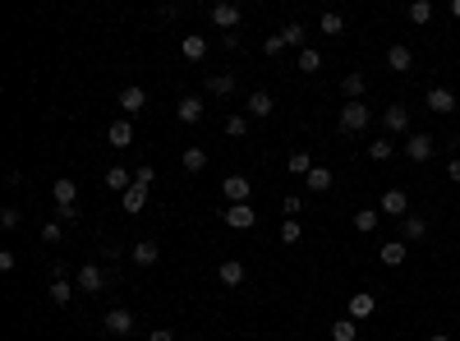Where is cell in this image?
I'll list each match as a JSON object with an SVG mask.
<instances>
[{
	"instance_id": "cell-1",
	"label": "cell",
	"mask_w": 460,
	"mask_h": 341,
	"mask_svg": "<svg viewBox=\"0 0 460 341\" xmlns=\"http://www.w3.org/2000/svg\"><path fill=\"white\" fill-rule=\"evenodd\" d=\"M368 120H373V116H368V106H364V102H345V106H340V134H364V130H368Z\"/></svg>"
},
{
	"instance_id": "cell-2",
	"label": "cell",
	"mask_w": 460,
	"mask_h": 341,
	"mask_svg": "<svg viewBox=\"0 0 460 341\" xmlns=\"http://www.w3.org/2000/svg\"><path fill=\"white\" fill-rule=\"evenodd\" d=\"M378 212H382V217L405 221V217H410V194H405V189H387L382 203H378Z\"/></svg>"
},
{
	"instance_id": "cell-3",
	"label": "cell",
	"mask_w": 460,
	"mask_h": 341,
	"mask_svg": "<svg viewBox=\"0 0 460 341\" xmlns=\"http://www.w3.org/2000/svg\"><path fill=\"white\" fill-rule=\"evenodd\" d=\"M433 153H438V148H433L428 134H410V139H405V157H410V162L424 166V162H433Z\"/></svg>"
},
{
	"instance_id": "cell-4",
	"label": "cell",
	"mask_w": 460,
	"mask_h": 341,
	"mask_svg": "<svg viewBox=\"0 0 460 341\" xmlns=\"http://www.w3.org/2000/svg\"><path fill=\"white\" fill-rule=\"evenodd\" d=\"M253 221H258V217H253L249 203H230V208H226V226H230V231H253Z\"/></svg>"
},
{
	"instance_id": "cell-5",
	"label": "cell",
	"mask_w": 460,
	"mask_h": 341,
	"mask_svg": "<svg viewBox=\"0 0 460 341\" xmlns=\"http://www.w3.org/2000/svg\"><path fill=\"white\" fill-rule=\"evenodd\" d=\"M382 130H387V134H410V111L401 106V102L382 111Z\"/></svg>"
},
{
	"instance_id": "cell-6",
	"label": "cell",
	"mask_w": 460,
	"mask_h": 341,
	"mask_svg": "<svg viewBox=\"0 0 460 341\" xmlns=\"http://www.w3.org/2000/svg\"><path fill=\"white\" fill-rule=\"evenodd\" d=\"M212 23H217V28H240V5H230V0H217V5H212Z\"/></svg>"
},
{
	"instance_id": "cell-7",
	"label": "cell",
	"mask_w": 460,
	"mask_h": 341,
	"mask_svg": "<svg viewBox=\"0 0 460 341\" xmlns=\"http://www.w3.org/2000/svg\"><path fill=\"white\" fill-rule=\"evenodd\" d=\"M101 328H106L110 337H129V332H134V314H129V309H110Z\"/></svg>"
},
{
	"instance_id": "cell-8",
	"label": "cell",
	"mask_w": 460,
	"mask_h": 341,
	"mask_svg": "<svg viewBox=\"0 0 460 341\" xmlns=\"http://www.w3.org/2000/svg\"><path fill=\"white\" fill-rule=\"evenodd\" d=\"M101 286H106V272H101L97 263H83V267H78V291H88V295H97Z\"/></svg>"
},
{
	"instance_id": "cell-9",
	"label": "cell",
	"mask_w": 460,
	"mask_h": 341,
	"mask_svg": "<svg viewBox=\"0 0 460 341\" xmlns=\"http://www.w3.org/2000/svg\"><path fill=\"white\" fill-rule=\"evenodd\" d=\"M221 194H226V203H249V176H226Z\"/></svg>"
},
{
	"instance_id": "cell-10",
	"label": "cell",
	"mask_w": 460,
	"mask_h": 341,
	"mask_svg": "<svg viewBox=\"0 0 460 341\" xmlns=\"http://www.w3.org/2000/svg\"><path fill=\"white\" fill-rule=\"evenodd\" d=\"M428 111H433V116H451V111H456V92L451 88H428Z\"/></svg>"
},
{
	"instance_id": "cell-11",
	"label": "cell",
	"mask_w": 460,
	"mask_h": 341,
	"mask_svg": "<svg viewBox=\"0 0 460 341\" xmlns=\"http://www.w3.org/2000/svg\"><path fill=\"white\" fill-rule=\"evenodd\" d=\"M143 106H148V92H143L138 83H129V88H120V111H124V116H138Z\"/></svg>"
},
{
	"instance_id": "cell-12",
	"label": "cell",
	"mask_w": 460,
	"mask_h": 341,
	"mask_svg": "<svg viewBox=\"0 0 460 341\" xmlns=\"http://www.w3.org/2000/svg\"><path fill=\"white\" fill-rule=\"evenodd\" d=\"M272 106H276V97H272L267 88H253V92H249V116H253V120L272 116Z\"/></svg>"
},
{
	"instance_id": "cell-13",
	"label": "cell",
	"mask_w": 460,
	"mask_h": 341,
	"mask_svg": "<svg viewBox=\"0 0 460 341\" xmlns=\"http://www.w3.org/2000/svg\"><path fill=\"white\" fill-rule=\"evenodd\" d=\"M373 314H378V300H373V295H350V309H345V319L364 323V319H373Z\"/></svg>"
},
{
	"instance_id": "cell-14",
	"label": "cell",
	"mask_w": 460,
	"mask_h": 341,
	"mask_svg": "<svg viewBox=\"0 0 460 341\" xmlns=\"http://www.w3.org/2000/svg\"><path fill=\"white\" fill-rule=\"evenodd\" d=\"M410 65H415V51H410V46H401V42H396L391 51H387V69H391V74H405Z\"/></svg>"
},
{
	"instance_id": "cell-15",
	"label": "cell",
	"mask_w": 460,
	"mask_h": 341,
	"mask_svg": "<svg viewBox=\"0 0 460 341\" xmlns=\"http://www.w3.org/2000/svg\"><path fill=\"white\" fill-rule=\"evenodd\" d=\"M203 111H208V106H203V97H180L175 116H180L185 125H198V120H203Z\"/></svg>"
},
{
	"instance_id": "cell-16",
	"label": "cell",
	"mask_w": 460,
	"mask_h": 341,
	"mask_svg": "<svg viewBox=\"0 0 460 341\" xmlns=\"http://www.w3.org/2000/svg\"><path fill=\"white\" fill-rule=\"evenodd\" d=\"M51 198H55V208H74L78 185H74V180H55V185H51Z\"/></svg>"
},
{
	"instance_id": "cell-17",
	"label": "cell",
	"mask_w": 460,
	"mask_h": 341,
	"mask_svg": "<svg viewBox=\"0 0 460 341\" xmlns=\"http://www.w3.org/2000/svg\"><path fill=\"white\" fill-rule=\"evenodd\" d=\"M285 171H290V176H299V180H308V171H313V157H308L304 148H295V153L285 157Z\"/></svg>"
},
{
	"instance_id": "cell-18",
	"label": "cell",
	"mask_w": 460,
	"mask_h": 341,
	"mask_svg": "<svg viewBox=\"0 0 460 341\" xmlns=\"http://www.w3.org/2000/svg\"><path fill=\"white\" fill-rule=\"evenodd\" d=\"M217 277H221V286H244V263L240 258H226V263L217 267Z\"/></svg>"
},
{
	"instance_id": "cell-19",
	"label": "cell",
	"mask_w": 460,
	"mask_h": 341,
	"mask_svg": "<svg viewBox=\"0 0 460 341\" xmlns=\"http://www.w3.org/2000/svg\"><path fill=\"white\" fill-rule=\"evenodd\" d=\"M405 253H410V249H405V240H387L382 249H378V258H382L387 267H401V263H405Z\"/></svg>"
},
{
	"instance_id": "cell-20",
	"label": "cell",
	"mask_w": 460,
	"mask_h": 341,
	"mask_svg": "<svg viewBox=\"0 0 460 341\" xmlns=\"http://www.w3.org/2000/svg\"><path fill=\"white\" fill-rule=\"evenodd\" d=\"M106 144H110V148H129V144H134V125H129V120H115V125L106 130Z\"/></svg>"
},
{
	"instance_id": "cell-21",
	"label": "cell",
	"mask_w": 460,
	"mask_h": 341,
	"mask_svg": "<svg viewBox=\"0 0 460 341\" xmlns=\"http://www.w3.org/2000/svg\"><path fill=\"white\" fill-rule=\"evenodd\" d=\"M101 185H106V189H120V194H124V189L134 185V176L124 171V166H106V176H101Z\"/></svg>"
},
{
	"instance_id": "cell-22",
	"label": "cell",
	"mask_w": 460,
	"mask_h": 341,
	"mask_svg": "<svg viewBox=\"0 0 460 341\" xmlns=\"http://www.w3.org/2000/svg\"><path fill=\"white\" fill-rule=\"evenodd\" d=\"M401 235H405V240H424V235H428V217H419V212H410V217L401 221Z\"/></svg>"
},
{
	"instance_id": "cell-23",
	"label": "cell",
	"mask_w": 460,
	"mask_h": 341,
	"mask_svg": "<svg viewBox=\"0 0 460 341\" xmlns=\"http://www.w3.org/2000/svg\"><path fill=\"white\" fill-rule=\"evenodd\" d=\"M157 258H161V249H157L152 240H138V244H134V263H138V267H152Z\"/></svg>"
},
{
	"instance_id": "cell-24",
	"label": "cell",
	"mask_w": 460,
	"mask_h": 341,
	"mask_svg": "<svg viewBox=\"0 0 460 341\" xmlns=\"http://www.w3.org/2000/svg\"><path fill=\"white\" fill-rule=\"evenodd\" d=\"M180 51H185V60H203V55H208V37L189 33L185 42H180Z\"/></svg>"
},
{
	"instance_id": "cell-25",
	"label": "cell",
	"mask_w": 460,
	"mask_h": 341,
	"mask_svg": "<svg viewBox=\"0 0 460 341\" xmlns=\"http://www.w3.org/2000/svg\"><path fill=\"white\" fill-rule=\"evenodd\" d=\"M208 92L212 97H230L235 92V74H208Z\"/></svg>"
},
{
	"instance_id": "cell-26",
	"label": "cell",
	"mask_w": 460,
	"mask_h": 341,
	"mask_svg": "<svg viewBox=\"0 0 460 341\" xmlns=\"http://www.w3.org/2000/svg\"><path fill=\"white\" fill-rule=\"evenodd\" d=\"M331 341H359V323H354V319H336V323H331Z\"/></svg>"
},
{
	"instance_id": "cell-27",
	"label": "cell",
	"mask_w": 460,
	"mask_h": 341,
	"mask_svg": "<svg viewBox=\"0 0 460 341\" xmlns=\"http://www.w3.org/2000/svg\"><path fill=\"white\" fill-rule=\"evenodd\" d=\"M304 185L313 189V194H327V189H331V171H327V166H313V171H308V180H304Z\"/></svg>"
},
{
	"instance_id": "cell-28",
	"label": "cell",
	"mask_w": 460,
	"mask_h": 341,
	"mask_svg": "<svg viewBox=\"0 0 460 341\" xmlns=\"http://www.w3.org/2000/svg\"><path fill=\"white\" fill-rule=\"evenodd\" d=\"M364 88H368L364 74H345V78H340V92H345L350 102H364Z\"/></svg>"
},
{
	"instance_id": "cell-29",
	"label": "cell",
	"mask_w": 460,
	"mask_h": 341,
	"mask_svg": "<svg viewBox=\"0 0 460 341\" xmlns=\"http://www.w3.org/2000/svg\"><path fill=\"white\" fill-rule=\"evenodd\" d=\"M143 208H148V189L129 185V189H124V212H143Z\"/></svg>"
},
{
	"instance_id": "cell-30",
	"label": "cell",
	"mask_w": 460,
	"mask_h": 341,
	"mask_svg": "<svg viewBox=\"0 0 460 341\" xmlns=\"http://www.w3.org/2000/svg\"><path fill=\"white\" fill-rule=\"evenodd\" d=\"M46 295H51V305H69V300H74V286H69L65 277H55V281H51V291H46Z\"/></svg>"
},
{
	"instance_id": "cell-31",
	"label": "cell",
	"mask_w": 460,
	"mask_h": 341,
	"mask_svg": "<svg viewBox=\"0 0 460 341\" xmlns=\"http://www.w3.org/2000/svg\"><path fill=\"white\" fill-rule=\"evenodd\" d=\"M378 221H382V212H378V208H364V212H354V226H359V235L378 231Z\"/></svg>"
},
{
	"instance_id": "cell-32",
	"label": "cell",
	"mask_w": 460,
	"mask_h": 341,
	"mask_svg": "<svg viewBox=\"0 0 460 341\" xmlns=\"http://www.w3.org/2000/svg\"><path fill=\"white\" fill-rule=\"evenodd\" d=\"M299 69H304V74H318V69H322V51L304 46V51H299Z\"/></svg>"
},
{
	"instance_id": "cell-33",
	"label": "cell",
	"mask_w": 460,
	"mask_h": 341,
	"mask_svg": "<svg viewBox=\"0 0 460 341\" xmlns=\"http://www.w3.org/2000/svg\"><path fill=\"white\" fill-rule=\"evenodd\" d=\"M203 166H208V153H203V148H185V171L189 176H198Z\"/></svg>"
},
{
	"instance_id": "cell-34",
	"label": "cell",
	"mask_w": 460,
	"mask_h": 341,
	"mask_svg": "<svg viewBox=\"0 0 460 341\" xmlns=\"http://www.w3.org/2000/svg\"><path fill=\"white\" fill-rule=\"evenodd\" d=\"M410 23H433V0H415L410 5Z\"/></svg>"
},
{
	"instance_id": "cell-35",
	"label": "cell",
	"mask_w": 460,
	"mask_h": 341,
	"mask_svg": "<svg viewBox=\"0 0 460 341\" xmlns=\"http://www.w3.org/2000/svg\"><path fill=\"white\" fill-rule=\"evenodd\" d=\"M391 153H396V144H391V139H373V144H368V157H373V162H387Z\"/></svg>"
},
{
	"instance_id": "cell-36",
	"label": "cell",
	"mask_w": 460,
	"mask_h": 341,
	"mask_svg": "<svg viewBox=\"0 0 460 341\" xmlns=\"http://www.w3.org/2000/svg\"><path fill=\"white\" fill-rule=\"evenodd\" d=\"M65 240V221H46L42 226V244H60Z\"/></svg>"
},
{
	"instance_id": "cell-37",
	"label": "cell",
	"mask_w": 460,
	"mask_h": 341,
	"mask_svg": "<svg viewBox=\"0 0 460 341\" xmlns=\"http://www.w3.org/2000/svg\"><path fill=\"white\" fill-rule=\"evenodd\" d=\"M304 240V226L299 221H281V244H299Z\"/></svg>"
},
{
	"instance_id": "cell-38",
	"label": "cell",
	"mask_w": 460,
	"mask_h": 341,
	"mask_svg": "<svg viewBox=\"0 0 460 341\" xmlns=\"http://www.w3.org/2000/svg\"><path fill=\"white\" fill-rule=\"evenodd\" d=\"M226 134H230V139H244V134H249V116H230Z\"/></svg>"
},
{
	"instance_id": "cell-39",
	"label": "cell",
	"mask_w": 460,
	"mask_h": 341,
	"mask_svg": "<svg viewBox=\"0 0 460 341\" xmlns=\"http://www.w3.org/2000/svg\"><path fill=\"white\" fill-rule=\"evenodd\" d=\"M340 28H345V19H340L336 10H327V14H322V33H327V37H336Z\"/></svg>"
},
{
	"instance_id": "cell-40",
	"label": "cell",
	"mask_w": 460,
	"mask_h": 341,
	"mask_svg": "<svg viewBox=\"0 0 460 341\" xmlns=\"http://www.w3.org/2000/svg\"><path fill=\"white\" fill-rule=\"evenodd\" d=\"M281 37H285V46H299V42H304V23H285Z\"/></svg>"
},
{
	"instance_id": "cell-41",
	"label": "cell",
	"mask_w": 460,
	"mask_h": 341,
	"mask_svg": "<svg viewBox=\"0 0 460 341\" xmlns=\"http://www.w3.org/2000/svg\"><path fill=\"white\" fill-rule=\"evenodd\" d=\"M299 208H304V198H299V194H285L281 198V217H299Z\"/></svg>"
},
{
	"instance_id": "cell-42",
	"label": "cell",
	"mask_w": 460,
	"mask_h": 341,
	"mask_svg": "<svg viewBox=\"0 0 460 341\" xmlns=\"http://www.w3.org/2000/svg\"><path fill=\"white\" fill-rule=\"evenodd\" d=\"M19 221H23V212H19V208H5V212H0V226H5V231H14Z\"/></svg>"
},
{
	"instance_id": "cell-43",
	"label": "cell",
	"mask_w": 460,
	"mask_h": 341,
	"mask_svg": "<svg viewBox=\"0 0 460 341\" xmlns=\"http://www.w3.org/2000/svg\"><path fill=\"white\" fill-rule=\"evenodd\" d=\"M152 180H157V171H152V166H138V171H134V185H143V189H148Z\"/></svg>"
},
{
	"instance_id": "cell-44",
	"label": "cell",
	"mask_w": 460,
	"mask_h": 341,
	"mask_svg": "<svg viewBox=\"0 0 460 341\" xmlns=\"http://www.w3.org/2000/svg\"><path fill=\"white\" fill-rule=\"evenodd\" d=\"M263 51H267V55H281V51H285V37H281V33H272V37L263 42Z\"/></svg>"
},
{
	"instance_id": "cell-45",
	"label": "cell",
	"mask_w": 460,
	"mask_h": 341,
	"mask_svg": "<svg viewBox=\"0 0 460 341\" xmlns=\"http://www.w3.org/2000/svg\"><path fill=\"white\" fill-rule=\"evenodd\" d=\"M55 221H65V226H69V221H78V208H55Z\"/></svg>"
},
{
	"instance_id": "cell-46",
	"label": "cell",
	"mask_w": 460,
	"mask_h": 341,
	"mask_svg": "<svg viewBox=\"0 0 460 341\" xmlns=\"http://www.w3.org/2000/svg\"><path fill=\"white\" fill-rule=\"evenodd\" d=\"M148 341H175V332H171V328H157V332H148Z\"/></svg>"
},
{
	"instance_id": "cell-47",
	"label": "cell",
	"mask_w": 460,
	"mask_h": 341,
	"mask_svg": "<svg viewBox=\"0 0 460 341\" xmlns=\"http://www.w3.org/2000/svg\"><path fill=\"white\" fill-rule=\"evenodd\" d=\"M447 176H451V180H456V185H460V157H456V162L447 166Z\"/></svg>"
},
{
	"instance_id": "cell-48",
	"label": "cell",
	"mask_w": 460,
	"mask_h": 341,
	"mask_svg": "<svg viewBox=\"0 0 460 341\" xmlns=\"http://www.w3.org/2000/svg\"><path fill=\"white\" fill-rule=\"evenodd\" d=\"M451 19H460V0H451Z\"/></svg>"
},
{
	"instance_id": "cell-49",
	"label": "cell",
	"mask_w": 460,
	"mask_h": 341,
	"mask_svg": "<svg viewBox=\"0 0 460 341\" xmlns=\"http://www.w3.org/2000/svg\"><path fill=\"white\" fill-rule=\"evenodd\" d=\"M428 341H451V337H447V332H433V337H428Z\"/></svg>"
}]
</instances>
